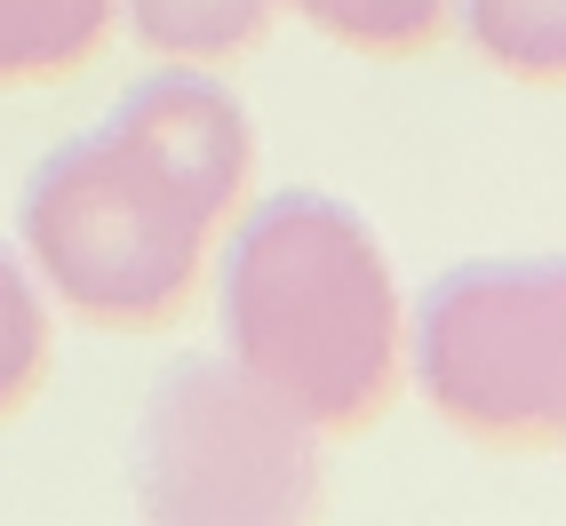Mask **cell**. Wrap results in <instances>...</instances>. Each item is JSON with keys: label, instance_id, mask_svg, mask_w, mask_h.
Here are the masks:
<instances>
[{"label": "cell", "instance_id": "cell-1", "mask_svg": "<svg viewBox=\"0 0 566 526\" xmlns=\"http://www.w3.org/2000/svg\"><path fill=\"white\" fill-rule=\"evenodd\" d=\"M223 351L319 431L375 423L407 367L384 240L327 192L263 200L223 255Z\"/></svg>", "mask_w": 566, "mask_h": 526}, {"label": "cell", "instance_id": "cell-2", "mask_svg": "<svg viewBox=\"0 0 566 526\" xmlns=\"http://www.w3.org/2000/svg\"><path fill=\"white\" fill-rule=\"evenodd\" d=\"M17 223L41 287L88 327L176 319L208 263V223L104 128L56 144L32 168Z\"/></svg>", "mask_w": 566, "mask_h": 526}, {"label": "cell", "instance_id": "cell-3", "mask_svg": "<svg viewBox=\"0 0 566 526\" xmlns=\"http://www.w3.org/2000/svg\"><path fill=\"white\" fill-rule=\"evenodd\" d=\"M407 367L447 431L503 455L566 446V255H495L423 287Z\"/></svg>", "mask_w": 566, "mask_h": 526}, {"label": "cell", "instance_id": "cell-4", "mask_svg": "<svg viewBox=\"0 0 566 526\" xmlns=\"http://www.w3.org/2000/svg\"><path fill=\"white\" fill-rule=\"evenodd\" d=\"M319 423L223 359H176L136 423V503L192 526H287L319 511Z\"/></svg>", "mask_w": 566, "mask_h": 526}, {"label": "cell", "instance_id": "cell-5", "mask_svg": "<svg viewBox=\"0 0 566 526\" xmlns=\"http://www.w3.org/2000/svg\"><path fill=\"white\" fill-rule=\"evenodd\" d=\"M104 136L128 144V152L153 168L168 192L208 223V232L248 200L255 120H248V104L223 88V81H208V64H176V72L136 81L120 104H112Z\"/></svg>", "mask_w": 566, "mask_h": 526}, {"label": "cell", "instance_id": "cell-6", "mask_svg": "<svg viewBox=\"0 0 566 526\" xmlns=\"http://www.w3.org/2000/svg\"><path fill=\"white\" fill-rule=\"evenodd\" d=\"M120 0H0V88H32V81H64L81 72Z\"/></svg>", "mask_w": 566, "mask_h": 526}, {"label": "cell", "instance_id": "cell-7", "mask_svg": "<svg viewBox=\"0 0 566 526\" xmlns=\"http://www.w3.org/2000/svg\"><path fill=\"white\" fill-rule=\"evenodd\" d=\"M128 32L168 64H232L248 56L287 0H120Z\"/></svg>", "mask_w": 566, "mask_h": 526}, {"label": "cell", "instance_id": "cell-8", "mask_svg": "<svg viewBox=\"0 0 566 526\" xmlns=\"http://www.w3.org/2000/svg\"><path fill=\"white\" fill-rule=\"evenodd\" d=\"M471 49L535 88H566V0H455Z\"/></svg>", "mask_w": 566, "mask_h": 526}, {"label": "cell", "instance_id": "cell-9", "mask_svg": "<svg viewBox=\"0 0 566 526\" xmlns=\"http://www.w3.org/2000/svg\"><path fill=\"white\" fill-rule=\"evenodd\" d=\"M287 9L359 56H415L447 32V0H287Z\"/></svg>", "mask_w": 566, "mask_h": 526}, {"label": "cell", "instance_id": "cell-10", "mask_svg": "<svg viewBox=\"0 0 566 526\" xmlns=\"http://www.w3.org/2000/svg\"><path fill=\"white\" fill-rule=\"evenodd\" d=\"M41 367H49V304L32 287V272L0 248V415H17L32 399Z\"/></svg>", "mask_w": 566, "mask_h": 526}]
</instances>
